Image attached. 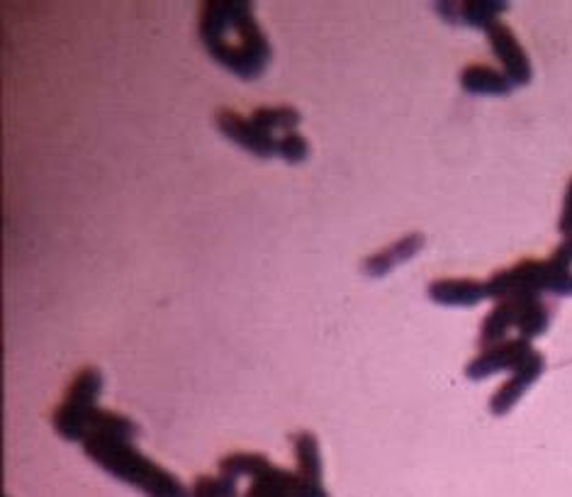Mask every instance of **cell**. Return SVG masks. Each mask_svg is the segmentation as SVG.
I'll return each mask as SVG.
<instances>
[{
    "label": "cell",
    "instance_id": "cell-1",
    "mask_svg": "<svg viewBox=\"0 0 572 497\" xmlns=\"http://www.w3.org/2000/svg\"><path fill=\"white\" fill-rule=\"evenodd\" d=\"M137 434L139 427L127 415L98 407L91 417L88 437L83 439V451L95 466L147 497H191L173 473L131 447V439Z\"/></svg>",
    "mask_w": 572,
    "mask_h": 497
},
{
    "label": "cell",
    "instance_id": "cell-2",
    "mask_svg": "<svg viewBox=\"0 0 572 497\" xmlns=\"http://www.w3.org/2000/svg\"><path fill=\"white\" fill-rule=\"evenodd\" d=\"M197 35L207 54L241 81L261 79L273 59L271 42L247 0H207L201 5Z\"/></svg>",
    "mask_w": 572,
    "mask_h": 497
},
{
    "label": "cell",
    "instance_id": "cell-3",
    "mask_svg": "<svg viewBox=\"0 0 572 497\" xmlns=\"http://www.w3.org/2000/svg\"><path fill=\"white\" fill-rule=\"evenodd\" d=\"M572 237L556 249L546 261H522L514 269L497 271L488 281L490 297L538 295L551 291L556 295H572Z\"/></svg>",
    "mask_w": 572,
    "mask_h": 497
},
{
    "label": "cell",
    "instance_id": "cell-4",
    "mask_svg": "<svg viewBox=\"0 0 572 497\" xmlns=\"http://www.w3.org/2000/svg\"><path fill=\"white\" fill-rule=\"evenodd\" d=\"M551 325V310L538 295H510L502 297V303L485 317L480 331L482 347H492L504 341V335L514 327L519 329L522 339L531 341L534 337L544 335Z\"/></svg>",
    "mask_w": 572,
    "mask_h": 497
},
{
    "label": "cell",
    "instance_id": "cell-5",
    "mask_svg": "<svg viewBox=\"0 0 572 497\" xmlns=\"http://www.w3.org/2000/svg\"><path fill=\"white\" fill-rule=\"evenodd\" d=\"M103 393V373L85 366L76 373L71 388L66 391L64 403L54 410L52 422L57 434L66 441H81L88 437V427H91V417L98 410V395Z\"/></svg>",
    "mask_w": 572,
    "mask_h": 497
},
{
    "label": "cell",
    "instance_id": "cell-6",
    "mask_svg": "<svg viewBox=\"0 0 572 497\" xmlns=\"http://www.w3.org/2000/svg\"><path fill=\"white\" fill-rule=\"evenodd\" d=\"M215 123L217 129L222 132L229 142H234L237 147L247 149L249 154H254V157H278V139L268 135L266 129H261L251 117H241L239 113H232V110H219L215 115Z\"/></svg>",
    "mask_w": 572,
    "mask_h": 497
},
{
    "label": "cell",
    "instance_id": "cell-7",
    "mask_svg": "<svg viewBox=\"0 0 572 497\" xmlns=\"http://www.w3.org/2000/svg\"><path fill=\"white\" fill-rule=\"evenodd\" d=\"M485 35L494 57H497L504 66V76L514 83V88L529 86L534 79L531 59L526 57V52L519 44V39L514 37V32L504 25V22H492V25L485 27Z\"/></svg>",
    "mask_w": 572,
    "mask_h": 497
},
{
    "label": "cell",
    "instance_id": "cell-8",
    "mask_svg": "<svg viewBox=\"0 0 572 497\" xmlns=\"http://www.w3.org/2000/svg\"><path fill=\"white\" fill-rule=\"evenodd\" d=\"M531 353H534L531 341H526L522 337L504 339V341H497V344L488 347L476 361H470L466 375L470 381H482L497 371H510V369L514 371V369H519L522 363L531 357Z\"/></svg>",
    "mask_w": 572,
    "mask_h": 497
},
{
    "label": "cell",
    "instance_id": "cell-9",
    "mask_svg": "<svg viewBox=\"0 0 572 497\" xmlns=\"http://www.w3.org/2000/svg\"><path fill=\"white\" fill-rule=\"evenodd\" d=\"M544 366H546L544 357L538 351H534L531 357L526 359L519 369H514L512 381L504 383L502 388L494 393V397L490 400V410L497 417L507 415L512 407L522 400V395L531 388L538 375L544 373Z\"/></svg>",
    "mask_w": 572,
    "mask_h": 497
},
{
    "label": "cell",
    "instance_id": "cell-10",
    "mask_svg": "<svg viewBox=\"0 0 572 497\" xmlns=\"http://www.w3.org/2000/svg\"><path fill=\"white\" fill-rule=\"evenodd\" d=\"M422 247H424V235L412 231V235L402 237L400 241H394V245L385 247L382 251L373 253V257L363 261V273L370 275V279H382V275H388L392 269H398L400 263L416 257Z\"/></svg>",
    "mask_w": 572,
    "mask_h": 497
},
{
    "label": "cell",
    "instance_id": "cell-11",
    "mask_svg": "<svg viewBox=\"0 0 572 497\" xmlns=\"http://www.w3.org/2000/svg\"><path fill=\"white\" fill-rule=\"evenodd\" d=\"M428 297L438 305L448 307H470L488 297V283L476 279H442L428 285Z\"/></svg>",
    "mask_w": 572,
    "mask_h": 497
},
{
    "label": "cell",
    "instance_id": "cell-12",
    "mask_svg": "<svg viewBox=\"0 0 572 497\" xmlns=\"http://www.w3.org/2000/svg\"><path fill=\"white\" fill-rule=\"evenodd\" d=\"M460 86L472 95H507L514 91V83L497 69L485 64H470L460 71Z\"/></svg>",
    "mask_w": 572,
    "mask_h": 497
},
{
    "label": "cell",
    "instance_id": "cell-13",
    "mask_svg": "<svg viewBox=\"0 0 572 497\" xmlns=\"http://www.w3.org/2000/svg\"><path fill=\"white\" fill-rule=\"evenodd\" d=\"M293 449H295V461H297V473L312 485H324L322 483V454H319V441L310 432H297L290 437Z\"/></svg>",
    "mask_w": 572,
    "mask_h": 497
},
{
    "label": "cell",
    "instance_id": "cell-14",
    "mask_svg": "<svg viewBox=\"0 0 572 497\" xmlns=\"http://www.w3.org/2000/svg\"><path fill=\"white\" fill-rule=\"evenodd\" d=\"M251 120H254L261 129H266L268 135L276 137V132H283V135L297 132V125L302 123V115L300 110H295L293 105H261L251 113Z\"/></svg>",
    "mask_w": 572,
    "mask_h": 497
},
{
    "label": "cell",
    "instance_id": "cell-15",
    "mask_svg": "<svg viewBox=\"0 0 572 497\" xmlns=\"http://www.w3.org/2000/svg\"><path fill=\"white\" fill-rule=\"evenodd\" d=\"M510 3H494V0H472V3H458V22L470 27L485 30L492 22H497V15H502Z\"/></svg>",
    "mask_w": 572,
    "mask_h": 497
},
{
    "label": "cell",
    "instance_id": "cell-16",
    "mask_svg": "<svg viewBox=\"0 0 572 497\" xmlns=\"http://www.w3.org/2000/svg\"><path fill=\"white\" fill-rule=\"evenodd\" d=\"M268 459L263 454H247V451H241V454H229L222 461H219V473H225L229 478H244L251 476L254 478L256 473H261L263 468L268 466Z\"/></svg>",
    "mask_w": 572,
    "mask_h": 497
},
{
    "label": "cell",
    "instance_id": "cell-17",
    "mask_svg": "<svg viewBox=\"0 0 572 497\" xmlns=\"http://www.w3.org/2000/svg\"><path fill=\"white\" fill-rule=\"evenodd\" d=\"M191 497H239L237 481L219 473V476H201L195 481Z\"/></svg>",
    "mask_w": 572,
    "mask_h": 497
},
{
    "label": "cell",
    "instance_id": "cell-18",
    "mask_svg": "<svg viewBox=\"0 0 572 497\" xmlns=\"http://www.w3.org/2000/svg\"><path fill=\"white\" fill-rule=\"evenodd\" d=\"M278 157L293 166L302 163L310 157V142H307L300 132H288L278 139Z\"/></svg>",
    "mask_w": 572,
    "mask_h": 497
},
{
    "label": "cell",
    "instance_id": "cell-19",
    "mask_svg": "<svg viewBox=\"0 0 572 497\" xmlns=\"http://www.w3.org/2000/svg\"><path fill=\"white\" fill-rule=\"evenodd\" d=\"M570 181H572V179H570Z\"/></svg>",
    "mask_w": 572,
    "mask_h": 497
}]
</instances>
